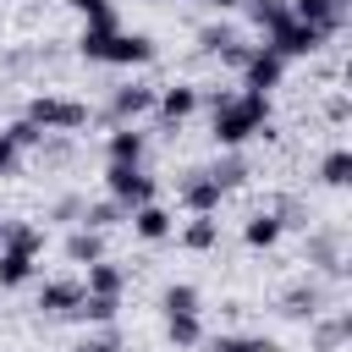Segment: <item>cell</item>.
Here are the masks:
<instances>
[{
  "label": "cell",
  "instance_id": "obj_1",
  "mask_svg": "<svg viewBox=\"0 0 352 352\" xmlns=\"http://www.w3.org/2000/svg\"><path fill=\"white\" fill-rule=\"evenodd\" d=\"M198 104H209L214 148H242L248 138H270V94H248V88L226 94V88H214V94H198Z\"/></svg>",
  "mask_w": 352,
  "mask_h": 352
},
{
  "label": "cell",
  "instance_id": "obj_2",
  "mask_svg": "<svg viewBox=\"0 0 352 352\" xmlns=\"http://www.w3.org/2000/svg\"><path fill=\"white\" fill-rule=\"evenodd\" d=\"M22 116H28L38 132H82V126L94 121V110H88L82 99H60V94H33Z\"/></svg>",
  "mask_w": 352,
  "mask_h": 352
},
{
  "label": "cell",
  "instance_id": "obj_3",
  "mask_svg": "<svg viewBox=\"0 0 352 352\" xmlns=\"http://www.w3.org/2000/svg\"><path fill=\"white\" fill-rule=\"evenodd\" d=\"M154 192H160V182L143 165H104V198H116L126 214L143 209V204H154Z\"/></svg>",
  "mask_w": 352,
  "mask_h": 352
},
{
  "label": "cell",
  "instance_id": "obj_4",
  "mask_svg": "<svg viewBox=\"0 0 352 352\" xmlns=\"http://www.w3.org/2000/svg\"><path fill=\"white\" fill-rule=\"evenodd\" d=\"M324 44H330V38H324L319 28H308V22H297V16H286L280 28L264 33V50L280 55V60H308V55H319Z\"/></svg>",
  "mask_w": 352,
  "mask_h": 352
},
{
  "label": "cell",
  "instance_id": "obj_5",
  "mask_svg": "<svg viewBox=\"0 0 352 352\" xmlns=\"http://www.w3.org/2000/svg\"><path fill=\"white\" fill-rule=\"evenodd\" d=\"M154 94H160V88H148V82H138V77H132V82H116V88H110V104H104V121H110V126H138V121L154 110Z\"/></svg>",
  "mask_w": 352,
  "mask_h": 352
},
{
  "label": "cell",
  "instance_id": "obj_6",
  "mask_svg": "<svg viewBox=\"0 0 352 352\" xmlns=\"http://www.w3.org/2000/svg\"><path fill=\"white\" fill-rule=\"evenodd\" d=\"M154 55H160V44H154L148 33H126V28H116L110 44H104V55H99V66H148Z\"/></svg>",
  "mask_w": 352,
  "mask_h": 352
},
{
  "label": "cell",
  "instance_id": "obj_7",
  "mask_svg": "<svg viewBox=\"0 0 352 352\" xmlns=\"http://www.w3.org/2000/svg\"><path fill=\"white\" fill-rule=\"evenodd\" d=\"M236 77H242V88H248V94H270V88H280L286 60H280V55H270L264 44H253V55L242 60V72H236Z\"/></svg>",
  "mask_w": 352,
  "mask_h": 352
},
{
  "label": "cell",
  "instance_id": "obj_8",
  "mask_svg": "<svg viewBox=\"0 0 352 352\" xmlns=\"http://www.w3.org/2000/svg\"><path fill=\"white\" fill-rule=\"evenodd\" d=\"M346 11H352V0H292V16L308 22V28H319L324 38H336L346 28Z\"/></svg>",
  "mask_w": 352,
  "mask_h": 352
},
{
  "label": "cell",
  "instance_id": "obj_9",
  "mask_svg": "<svg viewBox=\"0 0 352 352\" xmlns=\"http://www.w3.org/2000/svg\"><path fill=\"white\" fill-rule=\"evenodd\" d=\"M192 110H198V82H165V88L154 94V116H160L165 126H182Z\"/></svg>",
  "mask_w": 352,
  "mask_h": 352
},
{
  "label": "cell",
  "instance_id": "obj_10",
  "mask_svg": "<svg viewBox=\"0 0 352 352\" xmlns=\"http://www.w3.org/2000/svg\"><path fill=\"white\" fill-rule=\"evenodd\" d=\"M143 154H148V132L143 126H110L104 165H143Z\"/></svg>",
  "mask_w": 352,
  "mask_h": 352
},
{
  "label": "cell",
  "instance_id": "obj_11",
  "mask_svg": "<svg viewBox=\"0 0 352 352\" xmlns=\"http://www.w3.org/2000/svg\"><path fill=\"white\" fill-rule=\"evenodd\" d=\"M220 204H226V192L209 182V170H187V182H182V209H187V214H220Z\"/></svg>",
  "mask_w": 352,
  "mask_h": 352
},
{
  "label": "cell",
  "instance_id": "obj_12",
  "mask_svg": "<svg viewBox=\"0 0 352 352\" xmlns=\"http://www.w3.org/2000/svg\"><path fill=\"white\" fill-rule=\"evenodd\" d=\"M82 302V280H44L38 286V314L44 319H72Z\"/></svg>",
  "mask_w": 352,
  "mask_h": 352
},
{
  "label": "cell",
  "instance_id": "obj_13",
  "mask_svg": "<svg viewBox=\"0 0 352 352\" xmlns=\"http://www.w3.org/2000/svg\"><path fill=\"white\" fill-rule=\"evenodd\" d=\"M126 226H132L143 242H165V236L176 231V214H170L165 204H143V209H132V214H126Z\"/></svg>",
  "mask_w": 352,
  "mask_h": 352
},
{
  "label": "cell",
  "instance_id": "obj_14",
  "mask_svg": "<svg viewBox=\"0 0 352 352\" xmlns=\"http://www.w3.org/2000/svg\"><path fill=\"white\" fill-rule=\"evenodd\" d=\"M60 253H66L72 264H82V270H88V264H99V258H104V231L72 226V231H66V242H60Z\"/></svg>",
  "mask_w": 352,
  "mask_h": 352
},
{
  "label": "cell",
  "instance_id": "obj_15",
  "mask_svg": "<svg viewBox=\"0 0 352 352\" xmlns=\"http://www.w3.org/2000/svg\"><path fill=\"white\" fill-rule=\"evenodd\" d=\"M82 292H88V297H121V292H126V270L110 264V258H99V264L82 270Z\"/></svg>",
  "mask_w": 352,
  "mask_h": 352
},
{
  "label": "cell",
  "instance_id": "obj_16",
  "mask_svg": "<svg viewBox=\"0 0 352 352\" xmlns=\"http://www.w3.org/2000/svg\"><path fill=\"white\" fill-rule=\"evenodd\" d=\"M308 264H314V270H324V275H346L341 236H336V231H314V236H308Z\"/></svg>",
  "mask_w": 352,
  "mask_h": 352
},
{
  "label": "cell",
  "instance_id": "obj_17",
  "mask_svg": "<svg viewBox=\"0 0 352 352\" xmlns=\"http://www.w3.org/2000/svg\"><path fill=\"white\" fill-rule=\"evenodd\" d=\"M280 236H286V226H280L275 209H258V214H248V226H242V242H248V248H275Z\"/></svg>",
  "mask_w": 352,
  "mask_h": 352
},
{
  "label": "cell",
  "instance_id": "obj_18",
  "mask_svg": "<svg viewBox=\"0 0 352 352\" xmlns=\"http://www.w3.org/2000/svg\"><path fill=\"white\" fill-rule=\"evenodd\" d=\"M0 248L38 258V253H44V226H33V220H6V236H0Z\"/></svg>",
  "mask_w": 352,
  "mask_h": 352
},
{
  "label": "cell",
  "instance_id": "obj_19",
  "mask_svg": "<svg viewBox=\"0 0 352 352\" xmlns=\"http://www.w3.org/2000/svg\"><path fill=\"white\" fill-rule=\"evenodd\" d=\"M319 302H324V292H319V286L308 280V286H292V292L280 297V314H286V319H308V324H314V319L324 314Z\"/></svg>",
  "mask_w": 352,
  "mask_h": 352
},
{
  "label": "cell",
  "instance_id": "obj_20",
  "mask_svg": "<svg viewBox=\"0 0 352 352\" xmlns=\"http://www.w3.org/2000/svg\"><path fill=\"white\" fill-rule=\"evenodd\" d=\"M209 182H214L220 192L242 187V182H248V160H242V148H220V160L209 165Z\"/></svg>",
  "mask_w": 352,
  "mask_h": 352
},
{
  "label": "cell",
  "instance_id": "obj_21",
  "mask_svg": "<svg viewBox=\"0 0 352 352\" xmlns=\"http://www.w3.org/2000/svg\"><path fill=\"white\" fill-rule=\"evenodd\" d=\"M165 341H170L176 352H192V346L204 341V319H198V314H165Z\"/></svg>",
  "mask_w": 352,
  "mask_h": 352
},
{
  "label": "cell",
  "instance_id": "obj_22",
  "mask_svg": "<svg viewBox=\"0 0 352 352\" xmlns=\"http://www.w3.org/2000/svg\"><path fill=\"white\" fill-rule=\"evenodd\" d=\"M38 275V258H28V253H11V248H0V292H16V286H28Z\"/></svg>",
  "mask_w": 352,
  "mask_h": 352
},
{
  "label": "cell",
  "instance_id": "obj_23",
  "mask_svg": "<svg viewBox=\"0 0 352 352\" xmlns=\"http://www.w3.org/2000/svg\"><path fill=\"white\" fill-rule=\"evenodd\" d=\"M77 226H88V231H116V226H126V209L116 204V198H99V204H82V220Z\"/></svg>",
  "mask_w": 352,
  "mask_h": 352
},
{
  "label": "cell",
  "instance_id": "obj_24",
  "mask_svg": "<svg viewBox=\"0 0 352 352\" xmlns=\"http://www.w3.org/2000/svg\"><path fill=\"white\" fill-rule=\"evenodd\" d=\"M220 242V220L214 214H192L187 226H182V248H192V253H209Z\"/></svg>",
  "mask_w": 352,
  "mask_h": 352
},
{
  "label": "cell",
  "instance_id": "obj_25",
  "mask_svg": "<svg viewBox=\"0 0 352 352\" xmlns=\"http://www.w3.org/2000/svg\"><path fill=\"white\" fill-rule=\"evenodd\" d=\"M242 11H248V22H253L258 33H270V28H280V22L292 16V0H248Z\"/></svg>",
  "mask_w": 352,
  "mask_h": 352
},
{
  "label": "cell",
  "instance_id": "obj_26",
  "mask_svg": "<svg viewBox=\"0 0 352 352\" xmlns=\"http://www.w3.org/2000/svg\"><path fill=\"white\" fill-rule=\"evenodd\" d=\"M116 28H121V22H82V33H77V55H82V60H99Z\"/></svg>",
  "mask_w": 352,
  "mask_h": 352
},
{
  "label": "cell",
  "instance_id": "obj_27",
  "mask_svg": "<svg viewBox=\"0 0 352 352\" xmlns=\"http://www.w3.org/2000/svg\"><path fill=\"white\" fill-rule=\"evenodd\" d=\"M319 182H324V187H336V192H341V187H346V182H352V148H330V154H324V160H319Z\"/></svg>",
  "mask_w": 352,
  "mask_h": 352
},
{
  "label": "cell",
  "instance_id": "obj_28",
  "mask_svg": "<svg viewBox=\"0 0 352 352\" xmlns=\"http://www.w3.org/2000/svg\"><path fill=\"white\" fill-rule=\"evenodd\" d=\"M116 314H121V297H88L82 292V302H77L72 319H82V324H116Z\"/></svg>",
  "mask_w": 352,
  "mask_h": 352
},
{
  "label": "cell",
  "instance_id": "obj_29",
  "mask_svg": "<svg viewBox=\"0 0 352 352\" xmlns=\"http://www.w3.org/2000/svg\"><path fill=\"white\" fill-rule=\"evenodd\" d=\"M346 336H352V314H346V308H336V319L314 324V346H319V352H336Z\"/></svg>",
  "mask_w": 352,
  "mask_h": 352
},
{
  "label": "cell",
  "instance_id": "obj_30",
  "mask_svg": "<svg viewBox=\"0 0 352 352\" xmlns=\"http://www.w3.org/2000/svg\"><path fill=\"white\" fill-rule=\"evenodd\" d=\"M160 308H165V314H198V308H204V297H198V286H192V280H176V286H165Z\"/></svg>",
  "mask_w": 352,
  "mask_h": 352
},
{
  "label": "cell",
  "instance_id": "obj_31",
  "mask_svg": "<svg viewBox=\"0 0 352 352\" xmlns=\"http://www.w3.org/2000/svg\"><path fill=\"white\" fill-rule=\"evenodd\" d=\"M0 132H6V138H11V143H16V154H28V148H38V143H44V138H50V132H38V126H33V121H28V116H16V121H6V126H0Z\"/></svg>",
  "mask_w": 352,
  "mask_h": 352
},
{
  "label": "cell",
  "instance_id": "obj_32",
  "mask_svg": "<svg viewBox=\"0 0 352 352\" xmlns=\"http://www.w3.org/2000/svg\"><path fill=\"white\" fill-rule=\"evenodd\" d=\"M231 38H236V28H226V22H209V28H198V50H204V55H220Z\"/></svg>",
  "mask_w": 352,
  "mask_h": 352
},
{
  "label": "cell",
  "instance_id": "obj_33",
  "mask_svg": "<svg viewBox=\"0 0 352 352\" xmlns=\"http://www.w3.org/2000/svg\"><path fill=\"white\" fill-rule=\"evenodd\" d=\"M82 22H116V11H110V0H66Z\"/></svg>",
  "mask_w": 352,
  "mask_h": 352
},
{
  "label": "cell",
  "instance_id": "obj_34",
  "mask_svg": "<svg viewBox=\"0 0 352 352\" xmlns=\"http://www.w3.org/2000/svg\"><path fill=\"white\" fill-rule=\"evenodd\" d=\"M50 214H55V220H72V226H77V220H82V198H77V192H66V198H55V209H50Z\"/></svg>",
  "mask_w": 352,
  "mask_h": 352
},
{
  "label": "cell",
  "instance_id": "obj_35",
  "mask_svg": "<svg viewBox=\"0 0 352 352\" xmlns=\"http://www.w3.org/2000/svg\"><path fill=\"white\" fill-rule=\"evenodd\" d=\"M72 352H121V341H116V336L104 330V336H82V341H77Z\"/></svg>",
  "mask_w": 352,
  "mask_h": 352
},
{
  "label": "cell",
  "instance_id": "obj_36",
  "mask_svg": "<svg viewBox=\"0 0 352 352\" xmlns=\"http://www.w3.org/2000/svg\"><path fill=\"white\" fill-rule=\"evenodd\" d=\"M248 55H253V44H242V38H231V44L220 50V60H226L231 72H242V60H248Z\"/></svg>",
  "mask_w": 352,
  "mask_h": 352
},
{
  "label": "cell",
  "instance_id": "obj_37",
  "mask_svg": "<svg viewBox=\"0 0 352 352\" xmlns=\"http://www.w3.org/2000/svg\"><path fill=\"white\" fill-rule=\"evenodd\" d=\"M16 165H22V154H16V143L0 132V176H16Z\"/></svg>",
  "mask_w": 352,
  "mask_h": 352
},
{
  "label": "cell",
  "instance_id": "obj_38",
  "mask_svg": "<svg viewBox=\"0 0 352 352\" xmlns=\"http://www.w3.org/2000/svg\"><path fill=\"white\" fill-rule=\"evenodd\" d=\"M214 352H253V336H214Z\"/></svg>",
  "mask_w": 352,
  "mask_h": 352
},
{
  "label": "cell",
  "instance_id": "obj_39",
  "mask_svg": "<svg viewBox=\"0 0 352 352\" xmlns=\"http://www.w3.org/2000/svg\"><path fill=\"white\" fill-rule=\"evenodd\" d=\"M209 6H214V11H242L248 0H209Z\"/></svg>",
  "mask_w": 352,
  "mask_h": 352
},
{
  "label": "cell",
  "instance_id": "obj_40",
  "mask_svg": "<svg viewBox=\"0 0 352 352\" xmlns=\"http://www.w3.org/2000/svg\"><path fill=\"white\" fill-rule=\"evenodd\" d=\"M0 236H6V214H0Z\"/></svg>",
  "mask_w": 352,
  "mask_h": 352
},
{
  "label": "cell",
  "instance_id": "obj_41",
  "mask_svg": "<svg viewBox=\"0 0 352 352\" xmlns=\"http://www.w3.org/2000/svg\"><path fill=\"white\" fill-rule=\"evenodd\" d=\"M204 6H209V0H204Z\"/></svg>",
  "mask_w": 352,
  "mask_h": 352
}]
</instances>
